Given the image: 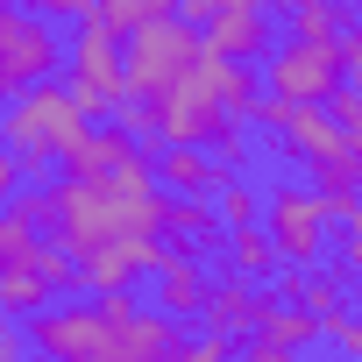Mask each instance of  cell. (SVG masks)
<instances>
[{
	"label": "cell",
	"instance_id": "6da1fadb",
	"mask_svg": "<svg viewBox=\"0 0 362 362\" xmlns=\"http://www.w3.org/2000/svg\"><path fill=\"white\" fill-rule=\"evenodd\" d=\"M29 341L50 362H163V355L192 348L177 313L128 298V284L121 291H93L86 305H43L29 320Z\"/></svg>",
	"mask_w": 362,
	"mask_h": 362
},
{
	"label": "cell",
	"instance_id": "7a4b0ae2",
	"mask_svg": "<svg viewBox=\"0 0 362 362\" xmlns=\"http://www.w3.org/2000/svg\"><path fill=\"white\" fill-rule=\"evenodd\" d=\"M86 128H93L86 100H78L71 86H57V78H43V86L15 93V100H8V121H0L8 149H15V156H22L29 170H43V163L71 156V149L86 142Z\"/></svg>",
	"mask_w": 362,
	"mask_h": 362
},
{
	"label": "cell",
	"instance_id": "3957f363",
	"mask_svg": "<svg viewBox=\"0 0 362 362\" xmlns=\"http://www.w3.org/2000/svg\"><path fill=\"white\" fill-rule=\"evenodd\" d=\"M121 57H128V86H135L142 100H163L177 78H192V71L206 64V29L185 22V15H149V22L121 43Z\"/></svg>",
	"mask_w": 362,
	"mask_h": 362
},
{
	"label": "cell",
	"instance_id": "277c9868",
	"mask_svg": "<svg viewBox=\"0 0 362 362\" xmlns=\"http://www.w3.org/2000/svg\"><path fill=\"white\" fill-rule=\"evenodd\" d=\"M64 86L86 100V114H100V121H114L121 107H128V57H121V36L100 22V15H86L78 22V36H71V57H64Z\"/></svg>",
	"mask_w": 362,
	"mask_h": 362
},
{
	"label": "cell",
	"instance_id": "5b68a950",
	"mask_svg": "<svg viewBox=\"0 0 362 362\" xmlns=\"http://www.w3.org/2000/svg\"><path fill=\"white\" fill-rule=\"evenodd\" d=\"M64 57H71V43H57L50 15H36L29 0L0 8V86H8V100L29 93V86H43V78H57Z\"/></svg>",
	"mask_w": 362,
	"mask_h": 362
},
{
	"label": "cell",
	"instance_id": "8992f818",
	"mask_svg": "<svg viewBox=\"0 0 362 362\" xmlns=\"http://www.w3.org/2000/svg\"><path fill=\"white\" fill-rule=\"evenodd\" d=\"M327 199L313 185H263V228L277 235L284 263H327Z\"/></svg>",
	"mask_w": 362,
	"mask_h": 362
},
{
	"label": "cell",
	"instance_id": "52a82bcc",
	"mask_svg": "<svg viewBox=\"0 0 362 362\" xmlns=\"http://www.w3.org/2000/svg\"><path fill=\"white\" fill-rule=\"evenodd\" d=\"M341 78H348L341 43H305V36H291V43H277V50L263 57V86H270V93H291V100H334Z\"/></svg>",
	"mask_w": 362,
	"mask_h": 362
},
{
	"label": "cell",
	"instance_id": "ba28073f",
	"mask_svg": "<svg viewBox=\"0 0 362 362\" xmlns=\"http://www.w3.org/2000/svg\"><path fill=\"white\" fill-rule=\"evenodd\" d=\"M270 298H277V291H263L256 277H242V270H221V277H214V298H206V327H221V334L249 341V334L270 320Z\"/></svg>",
	"mask_w": 362,
	"mask_h": 362
},
{
	"label": "cell",
	"instance_id": "9c48e42d",
	"mask_svg": "<svg viewBox=\"0 0 362 362\" xmlns=\"http://www.w3.org/2000/svg\"><path fill=\"white\" fill-rule=\"evenodd\" d=\"M320 334H327V327H320V313H305L298 298H284V291H277V298H270V320H263V327H256L242 348H249L256 362H284V355L313 348Z\"/></svg>",
	"mask_w": 362,
	"mask_h": 362
},
{
	"label": "cell",
	"instance_id": "30bf717a",
	"mask_svg": "<svg viewBox=\"0 0 362 362\" xmlns=\"http://www.w3.org/2000/svg\"><path fill=\"white\" fill-rule=\"evenodd\" d=\"M206 50L242 57V64H263V57L277 50V22H270V8H221V15L206 22Z\"/></svg>",
	"mask_w": 362,
	"mask_h": 362
},
{
	"label": "cell",
	"instance_id": "8fae6325",
	"mask_svg": "<svg viewBox=\"0 0 362 362\" xmlns=\"http://www.w3.org/2000/svg\"><path fill=\"white\" fill-rule=\"evenodd\" d=\"M206 298H214V277H206L199 249H177V256L156 270V298H149V305H163V313H177V320H206Z\"/></svg>",
	"mask_w": 362,
	"mask_h": 362
},
{
	"label": "cell",
	"instance_id": "7c38bea8",
	"mask_svg": "<svg viewBox=\"0 0 362 362\" xmlns=\"http://www.w3.org/2000/svg\"><path fill=\"white\" fill-rule=\"evenodd\" d=\"M221 156L214 142H156V177H163V192H214L221 185Z\"/></svg>",
	"mask_w": 362,
	"mask_h": 362
},
{
	"label": "cell",
	"instance_id": "4fadbf2b",
	"mask_svg": "<svg viewBox=\"0 0 362 362\" xmlns=\"http://www.w3.org/2000/svg\"><path fill=\"white\" fill-rule=\"evenodd\" d=\"M221 270H242V277H256V284H277L284 249H277V235H270L263 221H242V228L221 235Z\"/></svg>",
	"mask_w": 362,
	"mask_h": 362
},
{
	"label": "cell",
	"instance_id": "5bb4252c",
	"mask_svg": "<svg viewBox=\"0 0 362 362\" xmlns=\"http://www.w3.org/2000/svg\"><path fill=\"white\" fill-rule=\"evenodd\" d=\"M313 192L327 199V214H334V221H348V214L362 206V156H355V149L320 156V163H313Z\"/></svg>",
	"mask_w": 362,
	"mask_h": 362
},
{
	"label": "cell",
	"instance_id": "9a60e30c",
	"mask_svg": "<svg viewBox=\"0 0 362 362\" xmlns=\"http://www.w3.org/2000/svg\"><path fill=\"white\" fill-rule=\"evenodd\" d=\"M149 142L142 135H128L121 121H107V128H86V142L64 156V170H121V163H135Z\"/></svg>",
	"mask_w": 362,
	"mask_h": 362
},
{
	"label": "cell",
	"instance_id": "2e32d148",
	"mask_svg": "<svg viewBox=\"0 0 362 362\" xmlns=\"http://www.w3.org/2000/svg\"><path fill=\"white\" fill-rule=\"evenodd\" d=\"M43 305H57V284L36 263H0V320H36Z\"/></svg>",
	"mask_w": 362,
	"mask_h": 362
},
{
	"label": "cell",
	"instance_id": "e0dca14e",
	"mask_svg": "<svg viewBox=\"0 0 362 362\" xmlns=\"http://www.w3.org/2000/svg\"><path fill=\"white\" fill-rule=\"evenodd\" d=\"M348 22H355V15H348V0H313V8L291 15V36H305V43H341Z\"/></svg>",
	"mask_w": 362,
	"mask_h": 362
},
{
	"label": "cell",
	"instance_id": "ac0fdd59",
	"mask_svg": "<svg viewBox=\"0 0 362 362\" xmlns=\"http://www.w3.org/2000/svg\"><path fill=\"white\" fill-rule=\"evenodd\" d=\"M214 199H221V221H228V228H242V221H263V185H249L242 170H221Z\"/></svg>",
	"mask_w": 362,
	"mask_h": 362
},
{
	"label": "cell",
	"instance_id": "d6986e66",
	"mask_svg": "<svg viewBox=\"0 0 362 362\" xmlns=\"http://www.w3.org/2000/svg\"><path fill=\"white\" fill-rule=\"evenodd\" d=\"M93 15H100V22H107V29H114V36L128 43V36H135V29H142L149 15H163V0H100Z\"/></svg>",
	"mask_w": 362,
	"mask_h": 362
},
{
	"label": "cell",
	"instance_id": "ffe728a7",
	"mask_svg": "<svg viewBox=\"0 0 362 362\" xmlns=\"http://www.w3.org/2000/svg\"><path fill=\"white\" fill-rule=\"evenodd\" d=\"M249 128H256V121H242V114H228V121L214 128V156H221L228 170H242V163H249V149H256V142H249Z\"/></svg>",
	"mask_w": 362,
	"mask_h": 362
},
{
	"label": "cell",
	"instance_id": "44dd1931",
	"mask_svg": "<svg viewBox=\"0 0 362 362\" xmlns=\"http://www.w3.org/2000/svg\"><path fill=\"white\" fill-rule=\"evenodd\" d=\"M327 341H334L341 355H362V313H355V305L334 313V320H327Z\"/></svg>",
	"mask_w": 362,
	"mask_h": 362
},
{
	"label": "cell",
	"instance_id": "7402d4cb",
	"mask_svg": "<svg viewBox=\"0 0 362 362\" xmlns=\"http://www.w3.org/2000/svg\"><path fill=\"white\" fill-rule=\"evenodd\" d=\"M29 8H36V15H50V22H86L100 0H29Z\"/></svg>",
	"mask_w": 362,
	"mask_h": 362
},
{
	"label": "cell",
	"instance_id": "603a6c76",
	"mask_svg": "<svg viewBox=\"0 0 362 362\" xmlns=\"http://www.w3.org/2000/svg\"><path fill=\"white\" fill-rule=\"evenodd\" d=\"M341 228H348V249H341V270H348V277H362V206H355V214H348Z\"/></svg>",
	"mask_w": 362,
	"mask_h": 362
},
{
	"label": "cell",
	"instance_id": "cb8c5ba5",
	"mask_svg": "<svg viewBox=\"0 0 362 362\" xmlns=\"http://www.w3.org/2000/svg\"><path fill=\"white\" fill-rule=\"evenodd\" d=\"M177 15H185V22H199V29H206V22L221 15V0H177Z\"/></svg>",
	"mask_w": 362,
	"mask_h": 362
},
{
	"label": "cell",
	"instance_id": "d4e9b609",
	"mask_svg": "<svg viewBox=\"0 0 362 362\" xmlns=\"http://www.w3.org/2000/svg\"><path fill=\"white\" fill-rule=\"evenodd\" d=\"M341 57H348V71L362 64V22H348V29H341Z\"/></svg>",
	"mask_w": 362,
	"mask_h": 362
},
{
	"label": "cell",
	"instance_id": "484cf974",
	"mask_svg": "<svg viewBox=\"0 0 362 362\" xmlns=\"http://www.w3.org/2000/svg\"><path fill=\"white\" fill-rule=\"evenodd\" d=\"M270 8H284V15H298V8H313V0H270Z\"/></svg>",
	"mask_w": 362,
	"mask_h": 362
},
{
	"label": "cell",
	"instance_id": "4316f807",
	"mask_svg": "<svg viewBox=\"0 0 362 362\" xmlns=\"http://www.w3.org/2000/svg\"><path fill=\"white\" fill-rule=\"evenodd\" d=\"M348 86H355V93H362V64H355V71H348Z\"/></svg>",
	"mask_w": 362,
	"mask_h": 362
},
{
	"label": "cell",
	"instance_id": "83f0119b",
	"mask_svg": "<svg viewBox=\"0 0 362 362\" xmlns=\"http://www.w3.org/2000/svg\"><path fill=\"white\" fill-rule=\"evenodd\" d=\"M348 8H362V0H348Z\"/></svg>",
	"mask_w": 362,
	"mask_h": 362
}]
</instances>
